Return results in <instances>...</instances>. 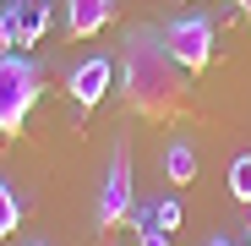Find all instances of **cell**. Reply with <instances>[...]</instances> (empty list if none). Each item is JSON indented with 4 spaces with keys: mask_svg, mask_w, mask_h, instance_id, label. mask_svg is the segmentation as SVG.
<instances>
[{
    "mask_svg": "<svg viewBox=\"0 0 251 246\" xmlns=\"http://www.w3.org/2000/svg\"><path fill=\"white\" fill-rule=\"evenodd\" d=\"M120 93H126V104H131L137 115H148V120H170V115H180V104H186V66L164 50L158 33H148V27L126 33Z\"/></svg>",
    "mask_w": 251,
    "mask_h": 246,
    "instance_id": "1",
    "label": "cell"
},
{
    "mask_svg": "<svg viewBox=\"0 0 251 246\" xmlns=\"http://www.w3.org/2000/svg\"><path fill=\"white\" fill-rule=\"evenodd\" d=\"M38 66L27 60V55H0V137H17L22 132V120H27V109L38 104Z\"/></svg>",
    "mask_w": 251,
    "mask_h": 246,
    "instance_id": "2",
    "label": "cell"
},
{
    "mask_svg": "<svg viewBox=\"0 0 251 246\" xmlns=\"http://www.w3.org/2000/svg\"><path fill=\"white\" fill-rule=\"evenodd\" d=\"M50 33V0H6L0 6V50H33Z\"/></svg>",
    "mask_w": 251,
    "mask_h": 246,
    "instance_id": "3",
    "label": "cell"
},
{
    "mask_svg": "<svg viewBox=\"0 0 251 246\" xmlns=\"http://www.w3.org/2000/svg\"><path fill=\"white\" fill-rule=\"evenodd\" d=\"M158 38H164V50H170L186 71H202L207 60H213V22L207 17H175Z\"/></svg>",
    "mask_w": 251,
    "mask_h": 246,
    "instance_id": "4",
    "label": "cell"
},
{
    "mask_svg": "<svg viewBox=\"0 0 251 246\" xmlns=\"http://www.w3.org/2000/svg\"><path fill=\"white\" fill-rule=\"evenodd\" d=\"M131 208H137V197H131V153L115 148L109 175H104V186H99V230L126 224V219H131Z\"/></svg>",
    "mask_w": 251,
    "mask_h": 246,
    "instance_id": "5",
    "label": "cell"
},
{
    "mask_svg": "<svg viewBox=\"0 0 251 246\" xmlns=\"http://www.w3.org/2000/svg\"><path fill=\"white\" fill-rule=\"evenodd\" d=\"M109 82H115V66L104 60V55H93V60H82V66H71V99L82 104V109H93L104 93H109Z\"/></svg>",
    "mask_w": 251,
    "mask_h": 246,
    "instance_id": "6",
    "label": "cell"
},
{
    "mask_svg": "<svg viewBox=\"0 0 251 246\" xmlns=\"http://www.w3.org/2000/svg\"><path fill=\"white\" fill-rule=\"evenodd\" d=\"M115 22V0H66V38H93Z\"/></svg>",
    "mask_w": 251,
    "mask_h": 246,
    "instance_id": "7",
    "label": "cell"
},
{
    "mask_svg": "<svg viewBox=\"0 0 251 246\" xmlns=\"http://www.w3.org/2000/svg\"><path fill=\"white\" fill-rule=\"evenodd\" d=\"M164 175H170L175 186H186V181H197V153H191L186 142H175L170 153H164Z\"/></svg>",
    "mask_w": 251,
    "mask_h": 246,
    "instance_id": "8",
    "label": "cell"
},
{
    "mask_svg": "<svg viewBox=\"0 0 251 246\" xmlns=\"http://www.w3.org/2000/svg\"><path fill=\"white\" fill-rule=\"evenodd\" d=\"M224 181H229V197H235V202H251V153H240V159L229 164Z\"/></svg>",
    "mask_w": 251,
    "mask_h": 246,
    "instance_id": "9",
    "label": "cell"
},
{
    "mask_svg": "<svg viewBox=\"0 0 251 246\" xmlns=\"http://www.w3.org/2000/svg\"><path fill=\"white\" fill-rule=\"evenodd\" d=\"M17 224H22V202L11 197V186H6V181H0V235H11Z\"/></svg>",
    "mask_w": 251,
    "mask_h": 246,
    "instance_id": "10",
    "label": "cell"
},
{
    "mask_svg": "<svg viewBox=\"0 0 251 246\" xmlns=\"http://www.w3.org/2000/svg\"><path fill=\"white\" fill-rule=\"evenodd\" d=\"M153 224H158V230H180V202H175V197L153 202Z\"/></svg>",
    "mask_w": 251,
    "mask_h": 246,
    "instance_id": "11",
    "label": "cell"
},
{
    "mask_svg": "<svg viewBox=\"0 0 251 246\" xmlns=\"http://www.w3.org/2000/svg\"><path fill=\"white\" fill-rule=\"evenodd\" d=\"M137 241H142V246H170V230H158V224H148V230H137Z\"/></svg>",
    "mask_w": 251,
    "mask_h": 246,
    "instance_id": "12",
    "label": "cell"
},
{
    "mask_svg": "<svg viewBox=\"0 0 251 246\" xmlns=\"http://www.w3.org/2000/svg\"><path fill=\"white\" fill-rule=\"evenodd\" d=\"M229 6H240V11H246V17H251V0H229Z\"/></svg>",
    "mask_w": 251,
    "mask_h": 246,
    "instance_id": "13",
    "label": "cell"
},
{
    "mask_svg": "<svg viewBox=\"0 0 251 246\" xmlns=\"http://www.w3.org/2000/svg\"><path fill=\"white\" fill-rule=\"evenodd\" d=\"M207 246H229V241H219V235H213V241H207Z\"/></svg>",
    "mask_w": 251,
    "mask_h": 246,
    "instance_id": "14",
    "label": "cell"
},
{
    "mask_svg": "<svg viewBox=\"0 0 251 246\" xmlns=\"http://www.w3.org/2000/svg\"><path fill=\"white\" fill-rule=\"evenodd\" d=\"M246 246H251V230H246Z\"/></svg>",
    "mask_w": 251,
    "mask_h": 246,
    "instance_id": "15",
    "label": "cell"
},
{
    "mask_svg": "<svg viewBox=\"0 0 251 246\" xmlns=\"http://www.w3.org/2000/svg\"><path fill=\"white\" fill-rule=\"evenodd\" d=\"M0 6H6V0H0Z\"/></svg>",
    "mask_w": 251,
    "mask_h": 246,
    "instance_id": "16",
    "label": "cell"
}]
</instances>
